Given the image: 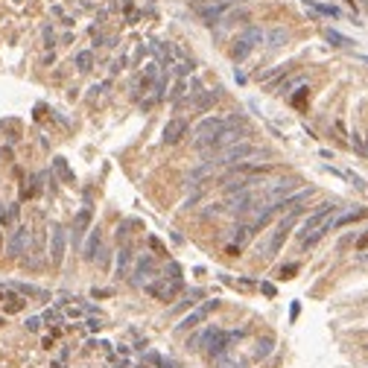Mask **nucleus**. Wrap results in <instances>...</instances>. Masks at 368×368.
Here are the masks:
<instances>
[{"label":"nucleus","instance_id":"obj_1","mask_svg":"<svg viewBox=\"0 0 368 368\" xmlns=\"http://www.w3.org/2000/svg\"><path fill=\"white\" fill-rule=\"evenodd\" d=\"M166 275L170 278H155V281H149L146 284V292L152 298H158V301H173V298L178 295V289H181V269H178V263H170L166 266Z\"/></svg>","mask_w":368,"mask_h":368},{"label":"nucleus","instance_id":"obj_2","mask_svg":"<svg viewBox=\"0 0 368 368\" xmlns=\"http://www.w3.org/2000/svg\"><path fill=\"white\" fill-rule=\"evenodd\" d=\"M257 155H263L257 146H251V143H234V146L222 149V152L216 155V158H211V161H214L216 170H219V166H240V164H249V158H257Z\"/></svg>","mask_w":368,"mask_h":368},{"label":"nucleus","instance_id":"obj_3","mask_svg":"<svg viewBox=\"0 0 368 368\" xmlns=\"http://www.w3.org/2000/svg\"><path fill=\"white\" fill-rule=\"evenodd\" d=\"M240 336H243V330H219V327H216V330L211 333V339L205 342L202 351L211 356V359H222V356L231 351V345L237 342Z\"/></svg>","mask_w":368,"mask_h":368},{"label":"nucleus","instance_id":"obj_4","mask_svg":"<svg viewBox=\"0 0 368 368\" xmlns=\"http://www.w3.org/2000/svg\"><path fill=\"white\" fill-rule=\"evenodd\" d=\"M237 117H205L199 126H196V135H193V143L199 146V149H208V143L214 141L219 131L225 129V126H231Z\"/></svg>","mask_w":368,"mask_h":368},{"label":"nucleus","instance_id":"obj_5","mask_svg":"<svg viewBox=\"0 0 368 368\" xmlns=\"http://www.w3.org/2000/svg\"><path fill=\"white\" fill-rule=\"evenodd\" d=\"M295 219H298V214H286L284 219H281V225L275 228L272 234H269V240L263 243V257H275L278 251H281V246H284V240L289 237V231H292V225H295Z\"/></svg>","mask_w":368,"mask_h":368},{"label":"nucleus","instance_id":"obj_6","mask_svg":"<svg viewBox=\"0 0 368 368\" xmlns=\"http://www.w3.org/2000/svg\"><path fill=\"white\" fill-rule=\"evenodd\" d=\"M260 41H263V29H257V26H246V29H243V36H240L237 41H234V47H231V59L243 61L251 50L260 44Z\"/></svg>","mask_w":368,"mask_h":368},{"label":"nucleus","instance_id":"obj_7","mask_svg":"<svg viewBox=\"0 0 368 368\" xmlns=\"http://www.w3.org/2000/svg\"><path fill=\"white\" fill-rule=\"evenodd\" d=\"M333 214H336V205H333V202L319 205V208H316V211H313V214H310L307 219H304V225H301V231H298V237H301V240L310 237V234H313V231H319V228L324 225V222H330Z\"/></svg>","mask_w":368,"mask_h":368},{"label":"nucleus","instance_id":"obj_8","mask_svg":"<svg viewBox=\"0 0 368 368\" xmlns=\"http://www.w3.org/2000/svg\"><path fill=\"white\" fill-rule=\"evenodd\" d=\"M216 307H219V301H214V298H211V301H202V304L193 310V313H187V316L181 319V324H178L176 330L178 333H187V330H193V327H199V324H202V321L208 319V316H211Z\"/></svg>","mask_w":368,"mask_h":368},{"label":"nucleus","instance_id":"obj_9","mask_svg":"<svg viewBox=\"0 0 368 368\" xmlns=\"http://www.w3.org/2000/svg\"><path fill=\"white\" fill-rule=\"evenodd\" d=\"M149 281H155V260L149 254H143L141 260H138V269L131 275V284L135 286H146Z\"/></svg>","mask_w":368,"mask_h":368},{"label":"nucleus","instance_id":"obj_10","mask_svg":"<svg viewBox=\"0 0 368 368\" xmlns=\"http://www.w3.org/2000/svg\"><path fill=\"white\" fill-rule=\"evenodd\" d=\"M64 246H68V231L61 225H56L53 228V237H50V260L56 266L64 260Z\"/></svg>","mask_w":368,"mask_h":368},{"label":"nucleus","instance_id":"obj_11","mask_svg":"<svg viewBox=\"0 0 368 368\" xmlns=\"http://www.w3.org/2000/svg\"><path fill=\"white\" fill-rule=\"evenodd\" d=\"M187 135V120H181V117H176V120H170L164 126V143L166 146H173V143H178L181 138Z\"/></svg>","mask_w":368,"mask_h":368},{"label":"nucleus","instance_id":"obj_12","mask_svg":"<svg viewBox=\"0 0 368 368\" xmlns=\"http://www.w3.org/2000/svg\"><path fill=\"white\" fill-rule=\"evenodd\" d=\"M362 216H368V208H362V205H354V208H348L345 214L333 216V219H330V231H333V228H342V225H351V222L362 219Z\"/></svg>","mask_w":368,"mask_h":368},{"label":"nucleus","instance_id":"obj_13","mask_svg":"<svg viewBox=\"0 0 368 368\" xmlns=\"http://www.w3.org/2000/svg\"><path fill=\"white\" fill-rule=\"evenodd\" d=\"M91 225V208H82L79 214H76V219H73V243L79 246L85 237V228Z\"/></svg>","mask_w":368,"mask_h":368},{"label":"nucleus","instance_id":"obj_14","mask_svg":"<svg viewBox=\"0 0 368 368\" xmlns=\"http://www.w3.org/2000/svg\"><path fill=\"white\" fill-rule=\"evenodd\" d=\"M216 99H219V88H214V91H199L196 99H193V108H196V111H208Z\"/></svg>","mask_w":368,"mask_h":368},{"label":"nucleus","instance_id":"obj_15","mask_svg":"<svg viewBox=\"0 0 368 368\" xmlns=\"http://www.w3.org/2000/svg\"><path fill=\"white\" fill-rule=\"evenodd\" d=\"M26 246H29V231H26V228H18L12 234V240H9V254L15 257V254H21Z\"/></svg>","mask_w":368,"mask_h":368},{"label":"nucleus","instance_id":"obj_16","mask_svg":"<svg viewBox=\"0 0 368 368\" xmlns=\"http://www.w3.org/2000/svg\"><path fill=\"white\" fill-rule=\"evenodd\" d=\"M304 9H310V12H316V15H324V18H342V12H339L336 6H330V3H316V0H304Z\"/></svg>","mask_w":368,"mask_h":368},{"label":"nucleus","instance_id":"obj_17","mask_svg":"<svg viewBox=\"0 0 368 368\" xmlns=\"http://www.w3.org/2000/svg\"><path fill=\"white\" fill-rule=\"evenodd\" d=\"M99 240H103V231L94 228V231H91V237H88V243H85V260H94V257H96V251H99Z\"/></svg>","mask_w":368,"mask_h":368},{"label":"nucleus","instance_id":"obj_18","mask_svg":"<svg viewBox=\"0 0 368 368\" xmlns=\"http://www.w3.org/2000/svg\"><path fill=\"white\" fill-rule=\"evenodd\" d=\"M324 38L330 41L333 47H342V50H348V47H354V41L348 36H342V32H336V29H324Z\"/></svg>","mask_w":368,"mask_h":368},{"label":"nucleus","instance_id":"obj_19","mask_svg":"<svg viewBox=\"0 0 368 368\" xmlns=\"http://www.w3.org/2000/svg\"><path fill=\"white\" fill-rule=\"evenodd\" d=\"M129 263H131V249L126 246V249L117 251V269H114V272H117V278H123V275L129 272Z\"/></svg>","mask_w":368,"mask_h":368},{"label":"nucleus","instance_id":"obj_20","mask_svg":"<svg viewBox=\"0 0 368 368\" xmlns=\"http://www.w3.org/2000/svg\"><path fill=\"white\" fill-rule=\"evenodd\" d=\"M292 71L289 64H278L275 71H269V73H263L260 79H263V85H275V79H281V76H286V73Z\"/></svg>","mask_w":368,"mask_h":368},{"label":"nucleus","instance_id":"obj_21","mask_svg":"<svg viewBox=\"0 0 368 368\" xmlns=\"http://www.w3.org/2000/svg\"><path fill=\"white\" fill-rule=\"evenodd\" d=\"M76 68H79L82 73H88L91 68H94V53H91V50H82V53L76 56Z\"/></svg>","mask_w":368,"mask_h":368},{"label":"nucleus","instance_id":"obj_22","mask_svg":"<svg viewBox=\"0 0 368 368\" xmlns=\"http://www.w3.org/2000/svg\"><path fill=\"white\" fill-rule=\"evenodd\" d=\"M272 345H275L272 336L260 339V342H257V351H254V359H263V356H269V354H272Z\"/></svg>","mask_w":368,"mask_h":368},{"label":"nucleus","instance_id":"obj_23","mask_svg":"<svg viewBox=\"0 0 368 368\" xmlns=\"http://www.w3.org/2000/svg\"><path fill=\"white\" fill-rule=\"evenodd\" d=\"M15 292H21V295H38V298H44V289H38V286L32 284H12Z\"/></svg>","mask_w":368,"mask_h":368},{"label":"nucleus","instance_id":"obj_24","mask_svg":"<svg viewBox=\"0 0 368 368\" xmlns=\"http://www.w3.org/2000/svg\"><path fill=\"white\" fill-rule=\"evenodd\" d=\"M56 170H59L61 181H68V184H71V181H73V173H71V166L64 164V158H56Z\"/></svg>","mask_w":368,"mask_h":368},{"label":"nucleus","instance_id":"obj_25","mask_svg":"<svg viewBox=\"0 0 368 368\" xmlns=\"http://www.w3.org/2000/svg\"><path fill=\"white\" fill-rule=\"evenodd\" d=\"M196 298H202V289H193V292H190V295H187V298H184L181 304H176V307H173V313H178V310H184V307H187V304H190V307H193V304H196Z\"/></svg>","mask_w":368,"mask_h":368},{"label":"nucleus","instance_id":"obj_26","mask_svg":"<svg viewBox=\"0 0 368 368\" xmlns=\"http://www.w3.org/2000/svg\"><path fill=\"white\" fill-rule=\"evenodd\" d=\"M249 237H251V228L246 225V222H243V225H240L237 231H234V243H237V246H240V243H246V240H249Z\"/></svg>","mask_w":368,"mask_h":368},{"label":"nucleus","instance_id":"obj_27","mask_svg":"<svg viewBox=\"0 0 368 368\" xmlns=\"http://www.w3.org/2000/svg\"><path fill=\"white\" fill-rule=\"evenodd\" d=\"M190 71H193V61H187V59H181L176 64V73H178V76H187Z\"/></svg>","mask_w":368,"mask_h":368},{"label":"nucleus","instance_id":"obj_28","mask_svg":"<svg viewBox=\"0 0 368 368\" xmlns=\"http://www.w3.org/2000/svg\"><path fill=\"white\" fill-rule=\"evenodd\" d=\"M269 41H272L269 47H281V41H286V32H284V29H275L272 36H269Z\"/></svg>","mask_w":368,"mask_h":368},{"label":"nucleus","instance_id":"obj_29","mask_svg":"<svg viewBox=\"0 0 368 368\" xmlns=\"http://www.w3.org/2000/svg\"><path fill=\"white\" fill-rule=\"evenodd\" d=\"M301 82H304L301 76H298V79H292V82H281V85H278V91H281V94H289V91H292L295 85H301Z\"/></svg>","mask_w":368,"mask_h":368},{"label":"nucleus","instance_id":"obj_30","mask_svg":"<svg viewBox=\"0 0 368 368\" xmlns=\"http://www.w3.org/2000/svg\"><path fill=\"white\" fill-rule=\"evenodd\" d=\"M304 96H307V88L301 85V94H295V96H292V106H301V103H304Z\"/></svg>","mask_w":368,"mask_h":368},{"label":"nucleus","instance_id":"obj_31","mask_svg":"<svg viewBox=\"0 0 368 368\" xmlns=\"http://www.w3.org/2000/svg\"><path fill=\"white\" fill-rule=\"evenodd\" d=\"M26 327H29V330H38V327H41V319H36V316L26 319Z\"/></svg>","mask_w":368,"mask_h":368},{"label":"nucleus","instance_id":"obj_32","mask_svg":"<svg viewBox=\"0 0 368 368\" xmlns=\"http://www.w3.org/2000/svg\"><path fill=\"white\" fill-rule=\"evenodd\" d=\"M44 41H47V47H53V26H44Z\"/></svg>","mask_w":368,"mask_h":368},{"label":"nucleus","instance_id":"obj_33","mask_svg":"<svg viewBox=\"0 0 368 368\" xmlns=\"http://www.w3.org/2000/svg\"><path fill=\"white\" fill-rule=\"evenodd\" d=\"M103 327V321L99 319H88V330H99Z\"/></svg>","mask_w":368,"mask_h":368},{"label":"nucleus","instance_id":"obj_34","mask_svg":"<svg viewBox=\"0 0 368 368\" xmlns=\"http://www.w3.org/2000/svg\"><path fill=\"white\" fill-rule=\"evenodd\" d=\"M181 94H184V82L176 85V91H173V99H181Z\"/></svg>","mask_w":368,"mask_h":368},{"label":"nucleus","instance_id":"obj_35","mask_svg":"<svg viewBox=\"0 0 368 368\" xmlns=\"http://www.w3.org/2000/svg\"><path fill=\"white\" fill-rule=\"evenodd\" d=\"M298 266H286V269H281V278H289V275H295Z\"/></svg>","mask_w":368,"mask_h":368},{"label":"nucleus","instance_id":"obj_36","mask_svg":"<svg viewBox=\"0 0 368 368\" xmlns=\"http://www.w3.org/2000/svg\"><path fill=\"white\" fill-rule=\"evenodd\" d=\"M356 249H359V251H365V249H368V234H365V237H359V243H356Z\"/></svg>","mask_w":368,"mask_h":368},{"label":"nucleus","instance_id":"obj_37","mask_svg":"<svg viewBox=\"0 0 368 368\" xmlns=\"http://www.w3.org/2000/svg\"><path fill=\"white\" fill-rule=\"evenodd\" d=\"M149 246H152L155 251H164V246H161V243H158V240H155V237H149Z\"/></svg>","mask_w":368,"mask_h":368},{"label":"nucleus","instance_id":"obj_38","mask_svg":"<svg viewBox=\"0 0 368 368\" xmlns=\"http://www.w3.org/2000/svg\"><path fill=\"white\" fill-rule=\"evenodd\" d=\"M216 3H222V6H231V3H237V0H216Z\"/></svg>","mask_w":368,"mask_h":368},{"label":"nucleus","instance_id":"obj_39","mask_svg":"<svg viewBox=\"0 0 368 368\" xmlns=\"http://www.w3.org/2000/svg\"><path fill=\"white\" fill-rule=\"evenodd\" d=\"M362 260H365V263H368V254H362Z\"/></svg>","mask_w":368,"mask_h":368},{"label":"nucleus","instance_id":"obj_40","mask_svg":"<svg viewBox=\"0 0 368 368\" xmlns=\"http://www.w3.org/2000/svg\"><path fill=\"white\" fill-rule=\"evenodd\" d=\"M365 152H368V146H365Z\"/></svg>","mask_w":368,"mask_h":368}]
</instances>
